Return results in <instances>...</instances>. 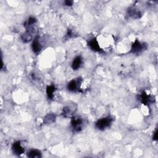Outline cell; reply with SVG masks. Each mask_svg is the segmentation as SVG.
Segmentation results:
<instances>
[{
  "label": "cell",
  "mask_w": 158,
  "mask_h": 158,
  "mask_svg": "<svg viewBox=\"0 0 158 158\" xmlns=\"http://www.w3.org/2000/svg\"><path fill=\"white\" fill-rule=\"evenodd\" d=\"M83 63L82 61V58L81 56H78L77 57H75L72 63V68L74 71H77L82 66Z\"/></svg>",
  "instance_id": "9c48e42d"
},
{
  "label": "cell",
  "mask_w": 158,
  "mask_h": 158,
  "mask_svg": "<svg viewBox=\"0 0 158 158\" xmlns=\"http://www.w3.org/2000/svg\"><path fill=\"white\" fill-rule=\"evenodd\" d=\"M83 125V119L79 116H75L72 118L71 126L75 132H80Z\"/></svg>",
  "instance_id": "3957f363"
},
{
  "label": "cell",
  "mask_w": 158,
  "mask_h": 158,
  "mask_svg": "<svg viewBox=\"0 0 158 158\" xmlns=\"http://www.w3.org/2000/svg\"><path fill=\"white\" fill-rule=\"evenodd\" d=\"M114 119L111 116L101 118L95 123V127L99 130H104L111 125Z\"/></svg>",
  "instance_id": "6da1fadb"
},
{
  "label": "cell",
  "mask_w": 158,
  "mask_h": 158,
  "mask_svg": "<svg viewBox=\"0 0 158 158\" xmlns=\"http://www.w3.org/2000/svg\"><path fill=\"white\" fill-rule=\"evenodd\" d=\"M72 110H71L70 107L66 106V107H64L63 108L62 114L63 115V116L64 118H69V117H70L71 115L72 114Z\"/></svg>",
  "instance_id": "9a60e30c"
},
{
  "label": "cell",
  "mask_w": 158,
  "mask_h": 158,
  "mask_svg": "<svg viewBox=\"0 0 158 158\" xmlns=\"http://www.w3.org/2000/svg\"><path fill=\"white\" fill-rule=\"evenodd\" d=\"M56 87L54 85H49L46 87V94L49 99H52L54 98V93L56 91Z\"/></svg>",
  "instance_id": "7c38bea8"
},
{
  "label": "cell",
  "mask_w": 158,
  "mask_h": 158,
  "mask_svg": "<svg viewBox=\"0 0 158 158\" xmlns=\"http://www.w3.org/2000/svg\"><path fill=\"white\" fill-rule=\"evenodd\" d=\"M66 6H71L73 5V2L72 1H70V0H67V1H66L64 2Z\"/></svg>",
  "instance_id": "e0dca14e"
},
{
  "label": "cell",
  "mask_w": 158,
  "mask_h": 158,
  "mask_svg": "<svg viewBox=\"0 0 158 158\" xmlns=\"http://www.w3.org/2000/svg\"><path fill=\"white\" fill-rule=\"evenodd\" d=\"M42 48H43L42 45L40 44L39 41V37L38 36H37L34 38L32 43V49L35 54L38 55L42 50Z\"/></svg>",
  "instance_id": "8992f818"
},
{
  "label": "cell",
  "mask_w": 158,
  "mask_h": 158,
  "mask_svg": "<svg viewBox=\"0 0 158 158\" xmlns=\"http://www.w3.org/2000/svg\"><path fill=\"white\" fill-rule=\"evenodd\" d=\"M27 156L30 158H36V157H41V153L38 149H30L27 153Z\"/></svg>",
  "instance_id": "4fadbf2b"
},
{
  "label": "cell",
  "mask_w": 158,
  "mask_h": 158,
  "mask_svg": "<svg viewBox=\"0 0 158 158\" xmlns=\"http://www.w3.org/2000/svg\"><path fill=\"white\" fill-rule=\"evenodd\" d=\"M88 46L90 48V49L95 52H101L102 51V49L100 48L98 41H97L96 38H93L90 40L88 42Z\"/></svg>",
  "instance_id": "ba28073f"
},
{
  "label": "cell",
  "mask_w": 158,
  "mask_h": 158,
  "mask_svg": "<svg viewBox=\"0 0 158 158\" xmlns=\"http://www.w3.org/2000/svg\"><path fill=\"white\" fill-rule=\"evenodd\" d=\"M13 152L16 156H21L25 152V148L22 145L21 141L14 142L12 145Z\"/></svg>",
  "instance_id": "5b68a950"
},
{
  "label": "cell",
  "mask_w": 158,
  "mask_h": 158,
  "mask_svg": "<svg viewBox=\"0 0 158 158\" xmlns=\"http://www.w3.org/2000/svg\"><path fill=\"white\" fill-rule=\"evenodd\" d=\"M152 140H154V141H157V129L155 130V132L153 133Z\"/></svg>",
  "instance_id": "2e32d148"
},
{
  "label": "cell",
  "mask_w": 158,
  "mask_h": 158,
  "mask_svg": "<svg viewBox=\"0 0 158 158\" xmlns=\"http://www.w3.org/2000/svg\"><path fill=\"white\" fill-rule=\"evenodd\" d=\"M56 119V116L55 114L49 113L43 119V123L44 124H51L55 122Z\"/></svg>",
  "instance_id": "30bf717a"
},
{
  "label": "cell",
  "mask_w": 158,
  "mask_h": 158,
  "mask_svg": "<svg viewBox=\"0 0 158 158\" xmlns=\"http://www.w3.org/2000/svg\"><path fill=\"white\" fill-rule=\"evenodd\" d=\"M32 38H33V35H32L31 33L27 32H25L24 33H23L21 35L22 41L25 43L30 42L32 40Z\"/></svg>",
  "instance_id": "5bb4252c"
},
{
  "label": "cell",
  "mask_w": 158,
  "mask_h": 158,
  "mask_svg": "<svg viewBox=\"0 0 158 158\" xmlns=\"http://www.w3.org/2000/svg\"><path fill=\"white\" fill-rule=\"evenodd\" d=\"M138 99L140 101V102L142 104L145 105H148L153 102L152 97L150 95H148L147 93H146L144 91L142 92V93L139 95Z\"/></svg>",
  "instance_id": "52a82bcc"
},
{
  "label": "cell",
  "mask_w": 158,
  "mask_h": 158,
  "mask_svg": "<svg viewBox=\"0 0 158 158\" xmlns=\"http://www.w3.org/2000/svg\"><path fill=\"white\" fill-rule=\"evenodd\" d=\"M82 80L80 78H78L77 79H74L69 82L67 85V89L70 91L77 92L80 91V87L81 85Z\"/></svg>",
  "instance_id": "277c9868"
},
{
  "label": "cell",
  "mask_w": 158,
  "mask_h": 158,
  "mask_svg": "<svg viewBox=\"0 0 158 158\" xmlns=\"http://www.w3.org/2000/svg\"><path fill=\"white\" fill-rule=\"evenodd\" d=\"M147 49V45L145 43H141L138 40H136L132 44L130 52L135 55H139L144 50Z\"/></svg>",
  "instance_id": "7a4b0ae2"
},
{
  "label": "cell",
  "mask_w": 158,
  "mask_h": 158,
  "mask_svg": "<svg viewBox=\"0 0 158 158\" xmlns=\"http://www.w3.org/2000/svg\"><path fill=\"white\" fill-rule=\"evenodd\" d=\"M128 14L133 19H138L141 16V13L140 11L135 8H130L128 10Z\"/></svg>",
  "instance_id": "8fae6325"
}]
</instances>
